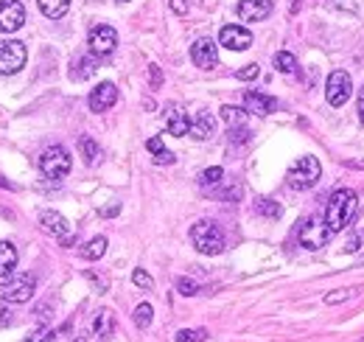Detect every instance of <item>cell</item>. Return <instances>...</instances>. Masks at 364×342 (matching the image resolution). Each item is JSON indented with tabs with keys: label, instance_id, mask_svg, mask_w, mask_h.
<instances>
[{
	"label": "cell",
	"instance_id": "cell-1",
	"mask_svg": "<svg viewBox=\"0 0 364 342\" xmlns=\"http://www.w3.org/2000/svg\"><path fill=\"white\" fill-rule=\"evenodd\" d=\"M356 202H358V196L350 188H336L331 194L328 208H325V222H328L331 233H339L350 225V216L356 214Z\"/></svg>",
	"mask_w": 364,
	"mask_h": 342
},
{
	"label": "cell",
	"instance_id": "cell-2",
	"mask_svg": "<svg viewBox=\"0 0 364 342\" xmlns=\"http://www.w3.org/2000/svg\"><path fill=\"white\" fill-rule=\"evenodd\" d=\"M191 241H193V247L202 255L225 253V233H222V228H218L216 222H210V219H202V222H196L191 228Z\"/></svg>",
	"mask_w": 364,
	"mask_h": 342
},
{
	"label": "cell",
	"instance_id": "cell-3",
	"mask_svg": "<svg viewBox=\"0 0 364 342\" xmlns=\"http://www.w3.org/2000/svg\"><path fill=\"white\" fill-rule=\"evenodd\" d=\"M320 174H322L320 160L306 155V157H300V160L291 163V169H288V174H286V182H288V188H295V191H306V188H314V185H317Z\"/></svg>",
	"mask_w": 364,
	"mask_h": 342
},
{
	"label": "cell",
	"instance_id": "cell-4",
	"mask_svg": "<svg viewBox=\"0 0 364 342\" xmlns=\"http://www.w3.org/2000/svg\"><path fill=\"white\" fill-rule=\"evenodd\" d=\"M70 152L64 146H51L40 155V171L48 177V180H64L70 174Z\"/></svg>",
	"mask_w": 364,
	"mask_h": 342
},
{
	"label": "cell",
	"instance_id": "cell-5",
	"mask_svg": "<svg viewBox=\"0 0 364 342\" xmlns=\"http://www.w3.org/2000/svg\"><path fill=\"white\" fill-rule=\"evenodd\" d=\"M31 295H34V278L26 275V272H15V275L6 278L3 287H0V298L6 303H28Z\"/></svg>",
	"mask_w": 364,
	"mask_h": 342
},
{
	"label": "cell",
	"instance_id": "cell-6",
	"mask_svg": "<svg viewBox=\"0 0 364 342\" xmlns=\"http://www.w3.org/2000/svg\"><path fill=\"white\" fill-rule=\"evenodd\" d=\"M331 239V228L325 222V216H311L300 225V244L306 250H322Z\"/></svg>",
	"mask_w": 364,
	"mask_h": 342
},
{
	"label": "cell",
	"instance_id": "cell-7",
	"mask_svg": "<svg viewBox=\"0 0 364 342\" xmlns=\"http://www.w3.org/2000/svg\"><path fill=\"white\" fill-rule=\"evenodd\" d=\"M26 45L17 42V40H6V42H0V74L3 76H12L17 74L20 67L26 65Z\"/></svg>",
	"mask_w": 364,
	"mask_h": 342
},
{
	"label": "cell",
	"instance_id": "cell-8",
	"mask_svg": "<svg viewBox=\"0 0 364 342\" xmlns=\"http://www.w3.org/2000/svg\"><path fill=\"white\" fill-rule=\"evenodd\" d=\"M350 90H353V85H350V76H347L345 71H333V74L328 76L325 99H328V104H331V107H342V104L350 99Z\"/></svg>",
	"mask_w": 364,
	"mask_h": 342
},
{
	"label": "cell",
	"instance_id": "cell-9",
	"mask_svg": "<svg viewBox=\"0 0 364 342\" xmlns=\"http://www.w3.org/2000/svg\"><path fill=\"white\" fill-rule=\"evenodd\" d=\"M23 23H26V9L20 0H3V3H0V31L12 34V31L23 28Z\"/></svg>",
	"mask_w": 364,
	"mask_h": 342
},
{
	"label": "cell",
	"instance_id": "cell-10",
	"mask_svg": "<svg viewBox=\"0 0 364 342\" xmlns=\"http://www.w3.org/2000/svg\"><path fill=\"white\" fill-rule=\"evenodd\" d=\"M191 59L196 67H202V71H210V67L218 65V45L210 37H202L191 45Z\"/></svg>",
	"mask_w": 364,
	"mask_h": 342
},
{
	"label": "cell",
	"instance_id": "cell-11",
	"mask_svg": "<svg viewBox=\"0 0 364 342\" xmlns=\"http://www.w3.org/2000/svg\"><path fill=\"white\" fill-rule=\"evenodd\" d=\"M115 45H118V34H115L112 26H96V28L90 31V51H93L96 56L112 53Z\"/></svg>",
	"mask_w": 364,
	"mask_h": 342
},
{
	"label": "cell",
	"instance_id": "cell-12",
	"mask_svg": "<svg viewBox=\"0 0 364 342\" xmlns=\"http://www.w3.org/2000/svg\"><path fill=\"white\" fill-rule=\"evenodd\" d=\"M218 45H225L230 51H247L252 45V34L244 26H225L218 34Z\"/></svg>",
	"mask_w": 364,
	"mask_h": 342
},
{
	"label": "cell",
	"instance_id": "cell-13",
	"mask_svg": "<svg viewBox=\"0 0 364 342\" xmlns=\"http://www.w3.org/2000/svg\"><path fill=\"white\" fill-rule=\"evenodd\" d=\"M272 15V0H241L239 3V17L244 23H261Z\"/></svg>",
	"mask_w": 364,
	"mask_h": 342
},
{
	"label": "cell",
	"instance_id": "cell-14",
	"mask_svg": "<svg viewBox=\"0 0 364 342\" xmlns=\"http://www.w3.org/2000/svg\"><path fill=\"white\" fill-rule=\"evenodd\" d=\"M40 225H42V230H45L48 236H53V239L67 241V236H70L67 219H64L62 214H56V211H42V214H40Z\"/></svg>",
	"mask_w": 364,
	"mask_h": 342
},
{
	"label": "cell",
	"instance_id": "cell-15",
	"mask_svg": "<svg viewBox=\"0 0 364 342\" xmlns=\"http://www.w3.org/2000/svg\"><path fill=\"white\" fill-rule=\"evenodd\" d=\"M115 101H118V87H115L112 82H104V85H98V87L90 93V110H93V112H107Z\"/></svg>",
	"mask_w": 364,
	"mask_h": 342
},
{
	"label": "cell",
	"instance_id": "cell-16",
	"mask_svg": "<svg viewBox=\"0 0 364 342\" xmlns=\"http://www.w3.org/2000/svg\"><path fill=\"white\" fill-rule=\"evenodd\" d=\"M244 110L252 112V115H269L277 110V101L266 93H258V90H247L244 93Z\"/></svg>",
	"mask_w": 364,
	"mask_h": 342
},
{
	"label": "cell",
	"instance_id": "cell-17",
	"mask_svg": "<svg viewBox=\"0 0 364 342\" xmlns=\"http://www.w3.org/2000/svg\"><path fill=\"white\" fill-rule=\"evenodd\" d=\"M166 129H168L171 135H177V138L188 135V132H191V118H188V112H185L182 107H168V110H166Z\"/></svg>",
	"mask_w": 364,
	"mask_h": 342
},
{
	"label": "cell",
	"instance_id": "cell-18",
	"mask_svg": "<svg viewBox=\"0 0 364 342\" xmlns=\"http://www.w3.org/2000/svg\"><path fill=\"white\" fill-rule=\"evenodd\" d=\"M17 269V247L12 241H0V281L15 275Z\"/></svg>",
	"mask_w": 364,
	"mask_h": 342
},
{
	"label": "cell",
	"instance_id": "cell-19",
	"mask_svg": "<svg viewBox=\"0 0 364 342\" xmlns=\"http://www.w3.org/2000/svg\"><path fill=\"white\" fill-rule=\"evenodd\" d=\"M213 132H216V121H213L210 112H199V115L191 121V135H193L196 141H207V138H213Z\"/></svg>",
	"mask_w": 364,
	"mask_h": 342
},
{
	"label": "cell",
	"instance_id": "cell-20",
	"mask_svg": "<svg viewBox=\"0 0 364 342\" xmlns=\"http://www.w3.org/2000/svg\"><path fill=\"white\" fill-rule=\"evenodd\" d=\"M98 71V56L93 53V56H82L79 62H76V67H73V79H76V82H85V79H90L93 74Z\"/></svg>",
	"mask_w": 364,
	"mask_h": 342
},
{
	"label": "cell",
	"instance_id": "cell-21",
	"mask_svg": "<svg viewBox=\"0 0 364 342\" xmlns=\"http://www.w3.org/2000/svg\"><path fill=\"white\" fill-rule=\"evenodd\" d=\"M37 3H40V12L45 17H51V20L64 17L67 9H70V0H37Z\"/></svg>",
	"mask_w": 364,
	"mask_h": 342
},
{
	"label": "cell",
	"instance_id": "cell-22",
	"mask_svg": "<svg viewBox=\"0 0 364 342\" xmlns=\"http://www.w3.org/2000/svg\"><path fill=\"white\" fill-rule=\"evenodd\" d=\"M93 331H96V336H101V339L112 336V334H115V317H112V311H98L96 320H93Z\"/></svg>",
	"mask_w": 364,
	"mask_h": 342
},
{
	"label": "cell",
	"instance_id": "cell-23",
	"mask_svg": "<svg viewBox=\"0 0 364 342\" xmlns=\"http://www.w3.org/2000/svg\"><path fill=\"white\" fill-rule=\"evenodd\" d=\"M104 253H107V239H104V236H96V239H90V241L82 247V258H85V261H98Z\"/></svg>",
	"mask_w": 364,
	"mask_h": 342
},
{
	"label": "cell",
	"instance_id": "cell-24",
	"mask_svg": "<svg viewBox=\"0 0 364 342\" xmlns=\"http://www.w3.org/2000/svg\"><path fill=\"white\" fill-rule=\"evenodd\" d=\"M79 152H82V157H85L87 166H96L98 157H101V149H98V144L90 138V135H85V138L79 141Z\"/></svg>",
	"mask_w": 364,
	"mask_h": 342
},
{
	"label": "cell",
	"instance_id": "cell-25",
	"mask_svg": "<svg viewBox=\"0 0 364 342\" xmlns=\"http://www.w3.org/2000/svg\"><path fill=\"white\" fill-rule=\"evenodd\" d=\"M222 121H225V123H230V129H236V126H244V121H247V110L225 104V107H222Z\"/></svg>",
	"mask_w": 364,
	"mask_h": 342
},
{
	"label": "cell",
	"instance_id": "cell-26",
	"mask_svg": "<svg viewBox=\"0 0 364 342\" xmlns=\"http://www.w3.org/2000/svg\"><path fill=\"white\" fill-rule=\"evenodd\" d=\"M275 67H277L280 74H288V76H291V74L297 71V59L291 56L288 51H277V53H275Z\"/></svg>",
	"mask_w": 364,
	"mask_h": 342
},
{
	"label": "cell",
	"instance_id": "cell-27",
	"mask_svg": "<svg viewBox=\"0 0 364 342\" xmlns=\"http://www.w3.org/2000/svg\"><path fill=\"white\" fill-rule=\"evenodd\" d=\"M255 211H258L261 216H266V219H280V214H283V208H280L275 199H261V202L255 205Z\"/></svg>",
	"mask_w": 364,
	"mask_h": 342
},
{
	"label": "cell",
	"instance_id": "cell-28",
	"mask_svg": "<svg viewBox=\"0 0 364 342\" xmlns=\"http://www.w3.org/2000/svg\"><path fill=\"white\" fill-rule=\"evenodd\" d=\"M152 317H155V309H152L149 303H140V306L135 309V325H137V328H149V325H152Z\"/></svg>",
	"mask_w": 364,
	"mask_h": 342
},
{
	"label": "cell",
	"instance_id": "cell-29",
	"mask_svg": "<svg viewBox=\"0 0 364 342\" xmlns=\"http://www.w3.org/2000/svg\"><path fill=\"white\" fill-rule=\"evenodd\" d=\"M222 177H225V171L218 169V166H213V169H205V171L199 174V185H202V188H213V185H218V182H222Z\"/></svg>",
	"mask_w": 364,
	"mask_h": 342
},
{
	"label": "cell",
	"instance_id": "cell-30",
	"mask_svg": "<svg viewBox=\"0 0 364 342\" xmlns=\"http://www.w3.org/2000/svg\"><path fill=\"white\" fill-rule=\"evenodd\" d=\"M207 331L205 328H182L177 331V342H205Z\"/></svg>",
	"mask_w": 364,
	"mask_h": 342
},
{
	"label": "cell",
	"instance_id": "cell-31",
	"mask_svg": "<svg viewBox=\"0 0 364 342\" xmlns=\"http://www.w3.org/2000/svg\"><path fill=\"white\" fill-rule=\"evenodd\" d=\"M132 281H135V287H140V289H152V287H155L152 275H149V272H143V269H135V272H132Z\"/></svg>",
	"mask_w": 364,
	"mask_h": 342
},
{
	"label": "cell",
	"instance_id": "cell-32",
	"mask_svg": "<svg viewBox=\"0 0 364 342\" xmlns=\"http://www.w3.org/2000/svg\"><path fill=\"white\" fill-rule=\"evenodd\" d=\"M177 289H180V295H185V298H193V295L199 292L196 281H191V278H180V281H177Z\"/></svg>",
	"mask_w": 364,
	"mask_h": 342
},
{
	"label": "cell",
	"instance_id": "cell-33",
	"mask_svg": "<svg viewBox=\"0 0 364 342\" xmlns=\"http://www.w3.org/2000/svg\"><path fill=\"white\" fill-rule=\"evenodd\" d=\"M347 298H350V292H347V289H336V292H331V295H325L322 300H325L328 306H336V303H345Z\"/></svg>",
	"mask_w": 364,
	"mask_h": 342
},
{
	"label": "cell",
	"instance_id": "cell-34",
	"mask_svg": "<svg viewBox=\"0 0 364 342\" xmlns=\"http://www.w3.org/2000/svg\"><path fill=\"white\" fill-rule=\"evenodd\" d=\"M345 253H361V233H350V239L345 241Z\"/></svg>",
	"mask_w": 364,
	"mask_h": 342
},
{
	"label": "cell",
	"instance_id": "cell-35",
	"mask_svg": "<svg viewBox=\"0 0 364 342\" xmlns=\"http://www.w3.org/2000/svg\"><path fill=\"white\" fill-rule=\"evenodd\" d=\"M155 163H157V166H171V163H174V155H171L168 149H160V152L155 155Z\"/></svg>",
	"mask_w": 364,
	"mask_h": 342
},
{
	"label": "cell",
	"instance_id": "cell-36",
	"mask_svg": "<svg viewBox=\"0 0 364 342\" xmlns=\"http://www.w3.org/2000/svg\"><path fill=\"white\" fill-rule=\"evenodd\" d=\"M255 76H258V65H247V67H241V71H239V79H244V82H250Z\"/></svg>",
	"mask_w": 364,
	"mask_h": 342
},
{
	"label": "cell",
	"instance_id": "cell-37",
	"mask_svg": "<svg viewBox=\"0 0 364 342\" xmlns=\"http://www.w3.org/2000/svg\"><path fill=\"white\" fill-rule=\"evenodd\" d=\"M171 9H174L177 15H185V12H188V3H185V0H171Z\"/></svg>",
	"mask_w": 364,
	"mask_h": 342
},
{
	"label": "cell",
	"instance_id": "cell-38",
	"mask_svg": "<svg viewBox=\"0 0 364 342\" xmlns=\"http://www.w3.org/2000/svg\"><path fill=\"white\" fill-rule=\"evenodd\" d=\"M358 121H361V126H364V87L358 90Z\"/></svg>",
	"mask_w": 364,
	"mask_h": 342
},
{
	"label": "cell",
	"instance_id": "cell-39",
	"mask_svg": "<svg viewBox=\"0 0 364 342\" xmlns=\"http://www.w3.org/2000/svg\"><path fill=\"white\" fill-rule=\"evenodd\" d=\"M149 71H152V85L157 87V85H160V71H157V65H152V67H149Z\"/></svg>",
	"mask_w": 364,
	"mask_h": 342
},
{
	"label": "cell",
	"instance_id": "cell-40",
	"mask_svg": "<svg viewBox=\"0 0 364 342\" xmlns=\"http://www.w3.org/2000/svg\"><path fill=\"white\" fill-rule=\"evenodd\" d=\"M12 323V317H9V311L3 309V306H0V325H9Z\"/></svg>",
	"mask_w": 364,
	"mask_h": 342
},
{
	"label": "cell",
	"instance_id": "cell-41",
	"mask_svg": "<svg viewBox=\"0 0 364 342\" xmlns=\"http://www.w3.org/2000/svg\"><path fill=\"white\" fill-rule=\"evenodd\" d=\"M104 216H112V214H118V205H112V208H107V211H101Z\"/></svg>",
	"mask_w": 364,
	"mask_h": 342
}]
</instances>
